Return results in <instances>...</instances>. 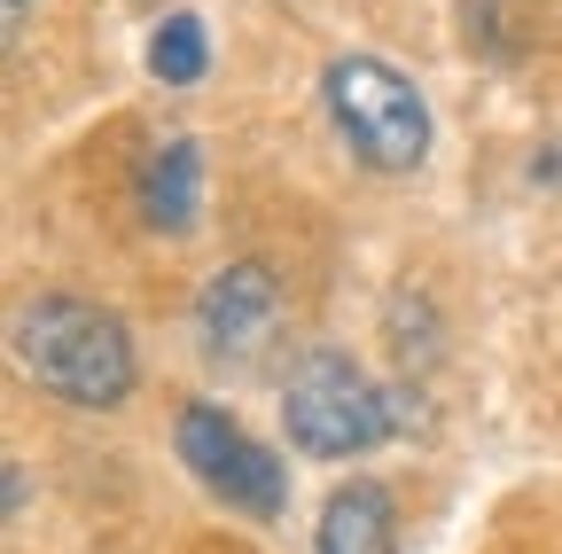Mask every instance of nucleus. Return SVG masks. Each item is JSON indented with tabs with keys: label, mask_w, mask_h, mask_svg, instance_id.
Returning a JSON list of instances; mask_svg holds the SVG:
<instances>
[{
	"label": "nucleus",
	"mask_w": 562,
	"mask_h": 554,
	"mask_svg": "<svg viewBox=\"0 0 562 554\" xmlns=\"http://www.w3.org/2000/svg\"><path fill=\"white\" fill-rule=\"evenodd\" d=\"M16 360L63 406H125L133 398V336L94 297H32L16 313Z\"/></svg>",
	"instance_id": "nucleus-1"
},
{
	"label": "nucleus",
	"mask_w": 562,
	"mask_h": 554,
	"mask_svg": "<svg viewBox=\"0 0 562 554\" xmlns=\"http://www.w3.org/2000/svg\"><path fill=\"white\" fill-rule=\"evenodd\" d=\"M281 422H290L297 453L351 461V453H375L406 414L351 352H305L290 368V391H281Z\"/></svg>",
	"instance_id": "nucleus-2"
},
{
	"label": "nucleus",
	"mask_w": 562,
	"mask_h": 554,
	"mask_svg": "<svg viewBox=\"0 0 562 554\" xmlns=\"http://www.w3.org/2000/svg\"><path fill=\"white\" fill-rule=\"evenodd\" d=\"M321 102L336 117V133L351 142L368 172H414L430 157V110H422L414 79L383 55H336L328 79H321Z\"/></svg>",
	"instance_id": "nucleus-3"
},
{
	"label": "nucleus",
	"mask_w": 562,
	"mask_h": 554,
	"mask_svg": "<svg viewBox=\"0 0 562 554\" xmlns=\"http://www.w3.org/2000/svg\"><path fill=\"white\" fill-rule=\"evenodd\" d=\"M180 461H188V476L203 484L211 500H227L235 516H281V500H290V476H281V461L235 422L227 406H211V398H195V406H180Z\"/></svg>",
	"instance_id": "nucleus-4"
},
{
	"label": "nucleus",
	"mask_w": 562,
	"mask_h": 554,
	"mask_svg": "<svg viewBox=\"0 0 562 554\" xmlns=\"http://www.w3.org/2000/svg\"><path fill=\"white\" fill-rule=\"evenodd\" d=\"M273 328H281V282H273V265L235 258V265H220L203 282V297H195V343H203L211 368L266 360Z\"/></svg>",
	"instance_id": "nucleus-5"
},
{
	"label": "nucleus",
	"mask_w": 562,
	"mask_h": 554,
	"mask_svg": "<svg viewBox=\"0 0 562 554\" xmlns=\"http://www.w3.org/2000/svg\"><path fill=\"white\" fill-rule=\"evenodd\" d=\"M461 32L492 63H531L562 47V0H461Z\"/></svg>",
	"instance_id": "nucleus-6"
},
{
	"label": "nucleus",
	"mask_w": 562,
	"mask_h": 554,
	"mask_svg": "<svg viewBox=\"0 0 562 554\" xmlns=\"http://www.w3.org/2000/svg\"><path fill=\"white\" fill-rule=\"evenodd\" d=\"M321 554H398V500H391V484L375 476H351L328 493L321 508Z\"/></svg>",
	"instance_id": "nucleus-7"
},
{
	"label": "nucleus",
	"mask_w": 562,
	"mask_h": 554,
	"mask_svg": "<svg viewBox=\"0 0 562 554\" xmlns=\"http://www.w3.org/2000/svg\"><path fill=\"white\" fill-rule=\"evenodd\" d=\"M195 212H203V149L188 133H172V142H157L149 165H140V219L157 235H188Z\"/></svg>",
	"instance_id": "nucleus-8"
},
{
	"label": "nucleus",
	"mask_w": 562,
	"mask_h": 554,
	"mask_svg": "<svg viewBox=\"0 0 562 554\" xmlns=\"http://www.w3.org/2000/svg\"><path fill=\"white\" fill-rule=\"evenodd\" d=\"M203 63H211V39H203V16H188V9H172L157 32H149V71L165 79V87H195L203 79Z\"/></svg>",
	"instance_id": "nucleus-9"
},
{
	"label": "nucleus",
	"mask_w": 562,
	"mask_h": 554,
	"mask_svg": "<svg viewBox=\"0 0 562 554\" xmlns=\"http://www.w3.org/2000/svg\"><path fill=\"white\" fill-rule=\"evenodd\" d=\"M32 16V0H9V24H24Z\"/></svg>",
	"instance_id": "nucleus-10"
}]
</instances>
